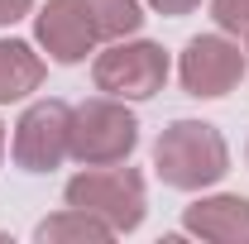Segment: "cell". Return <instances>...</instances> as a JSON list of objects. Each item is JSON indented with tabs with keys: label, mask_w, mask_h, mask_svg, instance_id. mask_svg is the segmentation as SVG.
Here are the masks:
<instances>
[{
	"label": "cell",
	"mask_w": 249,
	"mask_h": 244,
	"mask_svg": "<svg viewBox=\"0 0 249 244\" xmlns=\"http://www.w3.org/2000/svg\"><path fill=\"white\" fill-rule=\"evenodd\" d=\"M225 168H230V149H225L220 129L206 120L168 124L154 144V173L178 192H201V187L220 182Z\"/></svg>",
	"instance_id": "obj_1"
},
{
	"label": "cell",
	"mask_w": 249,
	"mask_h": 244,
	"mask_svg": "<svg viewBox=\"0 0 249 244\" xmlns=\"http://www.w3.org/2000/svg\"><path fill=\"white\" fill-rule=\"evenodd\" d=\"M139 144V120L124 110L120 101L96 96L87 105L72 110V144L67 158H77L82 168H106V163H124Z\"/></svg>",
	"instance_id": "obj_2"
},
{
	"label": "cell",
	"mask_w": 249,
	"mask_h": 244,
	"mask_svg": "<svg viewBox=\"0 0 249 244\" xmlns=\"http://www.w3.org/2000/svg\"><path fill=\"white\" fill-rule=\"evenodd\" d=\"M67 206L101 215L115 235H124L144 220V177L134 168H120V163L87 168L67 182Z\"/></svg>",
	"instance_id": "obj_3"
},
{
	"label": "cell",
	"mask_w": 249,
	"mask_h": 244,
	"mask_svg": "<svg viewBox=\"0 0 249 244\" xmlns=\"http://www.w3.org/2000/svg\"><path fill=\"white\" fill-rule=\"evenodd\" d=\"M91 82L96 91L106 96H120V101H149V96L163 91L168 82V53L158 43H110L91 67Z\"/></svg>",
	"instance_id": "obj_4"
},
{
	"label": "cell",
	"mask_w": 249,
	"mask_h": 244,
	"mask_svg": "<svg viewBox=\"0 0 249 244\" xmlns=\"http://www.w3.org/2000/svg\"><path fill=\"white\" fill-rule=\"evenodd\" d=\"M72 144V105L62 101H38L15 124V163L24 173H53Z\"/></svg>",
	"instance_id": "obj_5"
},
{
	"label": "cell",
	"mask_w": 249,
	"mask_h": 244,
	"mask_svg": "<svg viewBox=\"0 0 249 244\" xmlns=\"http://www.w3.org/2000/svg\"><path fill=\"white\" fill-rule=\"evenodd\" d=\"M178 77H182L187 96H201V101L225 96L245 77V53H240V43H230V38H220V34H201V38H192L182 48Z\"/></svg>",
	"instance_id": "obj_6"
},
{
	"label": "cell",
	"mask_w": 249,
	"mask_h": 244,
	"mask_svg": "<svg viewBox=\"0 0 249 244\" xmlns=\"http://www.w3.org/2000/svg\"><path fill=\"white\" fill-rule=\"evenodd\" d=\"M34 29H38V43L48 48L53 62H82L96 48V38H101L91 10L82 0H48L34 15Z\"/></svg>",
	"instance_id": "obj_7"
},
{
	"label": "cell",
	"mask_w": 249,
	"mask_h": 244,
	"mask_svg": "<svg viewBox=\"0 0 249 244\" xmlns=\"http://www.w3.org/2000/svg\"><path fill=\"white\" fill-rule=\"evenodd\" d=\"M182 225L187 235H201L216 244H249V201L245 196H206V201L187 206Z\"/></svg>",
	"instance_id": "obj_8"
},
{
	"label": "cell",
	"mask_w": 249,
	"mask_h": 244,
	"mask_svg": "<svg viewBox=\"0 0 249 244\" xmlns=\"http://www.w3.org/2000/svg\"><path fill=\"white\" fill-rule=\"evenodd\" d=\"M38 82H43L38 53H34L29 43H19V38H5L0 43V105L24 101L29 91H38Z\"/></svg>",
	"instance_id": "obj_9"
},
{
	"label": "cell",
	"mask_w": 249,
	"mask_h": 244,
	"mask_svg": "<svg viewBox=\"0 0 249 244\" xmlns=\"http://www.w3.org/2000/svg\"><path fill=\"white\" fill-rule=\"evenodd\" d=\"M115 230L101 220V215L91 211H77V206H67L62 215H53V220H43L38 225V240L48 244V240H110Z\"/></svg>",
	"instance_id": "obj_10"
},
{
	"label": "cell",
	"mask_w": 249,
	"mask_h": 244,
	"mask_svg": "<svg viewBox=\"0 0 249 244\" xmlns=\"http://www.w3.org/2000/svg\"><path fill=\"white\" fill-rule=\"evenodd\" d=\"M82 5L91 10L101 38H124V34H134L144 24V5L139 0H82Z\"/></svg>",
	"instance_id": "obj_11"
},
{
	"label": "cell",
	"mask_w": 249,
	"mask_h": 244,
	"mask_svg": "<svg viewBox=\"0 0 249 244\" xmlns=\"http://www.w3.org/2000/svg\"><path fill=\"white\" fill-rule=\"evenodd\" d=\"M211 19L225 34H249V0H211Z\"/></svg>",
	"instance_id": "obj_12"
},
{
	"label": "cell",
	"mask_w": 249,
	"mask_h": 244,
	"mask_svg": "<svg viewBox=\"0 0 249 244\" xmlns=\"http://www.w3.org/2000/svg\"><path fill=\"white\" fill-rule=\"evenodd\" d=\"M34 10V0H0V24H15Z\"/></svg>",
	"instance_id": "obj_13"
},
{
	"label": "cell",
	"mask_w": 249,
	"mask_h": 244,
	"mask_svg": "<svg viewBox=\"0 0 249 244\" xmlns=\"http://www.w3.org/2000/svg\"><path fill=\"white\" fill-rule=\"evenodd\" d=\"M149 5H154L158 15H173V19H178V15H192L201 0H149Z\"/></svg>",
	"instance_id": "obj_14"
},
{
	"label": "cell",
	"mask_w": 249,
	"mask_h": 244,
	"mask_svg": "<svg viewBox=\"0 0 249 244\" xmlns=\"http://www.w3.org/2000/svg\"><path fill=\"white\" fill-rule=\"evenodd\" d=\"M0 158H5V124H0Z\"/></svg>",
	"instance_id": "obj_15"
}]
</instances>
